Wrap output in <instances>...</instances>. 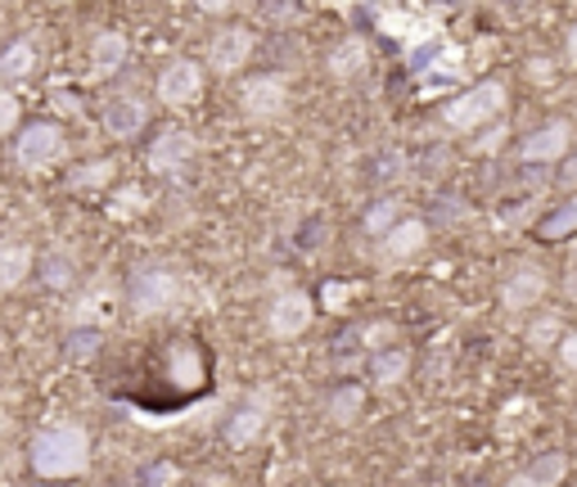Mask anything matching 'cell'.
<instances>
[{
	"label": "cell",
	"mask_w": 577,
	"mask_h": 487,
	"mask_svg": "<svg viewBox=\"0 0 577 487\" xmlns=\"http://www.w3.org/2000/svg\"><path fill=\"white\" fill-rule=\"evenodd\" d=\"M91 465V434L82 425H54L32 438V469L45 483L78 478Z\"/></svg>",
	"instance_id": "6da1fadb"
},
{
	"label": "cell",
	"mask_w": 577,
	"mask_h": 487,
	"mask_svg": "<svg viewBox=\"0 0 577 487\" xmlns=\"http://www.w3.org/2000/svg\"><path fill=\"white\" fill-rule=\"evenodd\" d=\"M68 159V141H63V131L59 122H32L19 131V145H14V163L23 172H50Z\"/></svg>",
	"instance_id": "7a4b0ae2"
},
{
	"label": "cell",
	"mask_w": 577,
	"mask_h": 487,
	"mask_svg": "<svg viewBox=\"0 0 577 487\" xmlns=\"http://www.w3.org/2000/svg\"><path fill=\"white\" fill-rule=\"evenodd\" d=\"M181 298V281L168 266H140L126 285V303L135 316H159Z\"/></svg>",
	"instance_id": "3957f363"
},
{
	"label": "cell",
	"mask_w": 577,
	"mask_h": 487,
	"mask_svg": "<svg viewBox=\"0 0 577 487\" xmlns=\"http://www.w3.org/2000/svg\"><path fill=\"white\" fill-rule=\"evenodd\" d=\"M500 109H505V87L500 82H478V87H469L465 95H456L447 104V126L452 131H478L492 118H500Z\"/></svg>",
	"instance_id": "277c9868"
},
{
	"label": "cell",
	"mask_w": 577,
	"mask_h": 487,
	"mask_svg": "<svg viewBox=\"0 0 577 487\" xmlns=\"http://www.w3.org/2000/svg\"><path fill=\"white\" fill-rule=\"evenodd\" d=\"M312 316H316V303H312L303 290H284V294L271 303V312H266V329H271L275 338H298V334H307Z\"/></svg>",
	"instance_id": "5b68a950"
},
{
	"label": "cell",
	"mask_w": 577,
	"mask_h": 487,
	"mask_svg": "<svg viewBox=\"0 0 577 487\" xmlns=\"http://www.w3.org/2000/svg\"><path fill=\"white\" fill-rule=\"evenodd\" d=\"M203 95V68L194 59H172L159 73V100L168 109H185Z\"/></svg>",
	"instance_id": "8992f818"
},
{
	"label": "cell",
	"mask_w": 577,
	"mask_h": 487,
	"mask_svg": "<svg viewBox=\"0 0 577 487\" xmlns=\"http://www.w3.org/2000/svg\"><path fill=\"white\" fill-rule=\"evenodd\" d=\"M568 150H573V126L564 118H555V122H541L533 135H524L519 159L524 163H559V159H568Z\"/></svg>",
	"instance_id": "52a82bcc"
},
{
	"label": "cell",
	"mask_w": 577,
	"mask_h": 487,
	"mask_svg": "<svg viewBox=\"0 0 577 487\" xmlns=\"http://www.w3.org/2000/svg\"><path fill=\"white\" fill-rule=\"evenodd\" d=\"M546 290H550V275L537 262H524V266L510 271V281H505V290H500V303H505V312H528L546 298Z\"/></svg>",
	"instance_id": "ba28073f"
},
{
	"label": "cell",
	"mask_w": 577,
	"mask_h": 487,
	"mask_svg": "<svg viewBox=\"0 0 577 487\" xmlns=\"http://www.w3.org/2000/svg\"><path fill=\"white\" fill-rule=\"evenodd\" d=\"M240 104L253 122H271L288 109V87H284V78H249L240 91Z\"/></svg>",
	"instance_id": "9c48e42d"
},
{
	"label": "cell",
	"mask_w": 577,
	"mask_h": 487,
	"mask_svg": "<svg viewBox=\"0 0 577 487\" xmlns=\"http://www.w3.org/2000/svg\"><path fill=\"white\" fill-rule=\"evenodd\" d=\"M253 54V32L249 28H222L212 41H207V63H212V73H235V68H244Z\"/></svg>",
	"instance_id": "30bf717a"
},
{
	"label": "cell",
	"mask_w": 577,
	"mask_h": 487,
	"mask_svg": "<svg viewBox=\"0 0 577 487\" xmlns=\"http://www.w3.org/2000/svg\"><path fill=\"white\" fill-rule=\"evenodd\" d=\"M266 420H271V393L257 388V393H249V402L235 410V420L226 425V443H231V447L257 443V434L266 429Z\"/></svg>",
	"instance_id": "8fae6325"
},
{
	"label": "cell",
	"mask_w": 577,
	"mask_h": 487,
	"mask_svg": "<svg viewBox=\"0 0 577 487\" xmlns=\"http://www.w3.org/2000/svg\"><path fill=\"white\" fill-rule=\"evenodd\" d=\"M194 135L185 131V126H168V131H159V141L150 145V168L154 172H181V168H190V159H194Z\"/></svg>",
	"instance_id": "7c38bea8"
},
{
	"label": "cell",
	"mask_w": 577,
	"mask_h": 487,
	"mask_svg": "<svg viewBox=\"0 0 577 487\" xmlns=\"http://www.w3.org/2000/svg\"><path fill=\"white\" fill-rule=\"evenodd\" d=\"M144 122H150V104H144L140 95H118L104 109V131L113 135V141H135V135L144 131Z\"/></svg>",
	"instance_id": "4fadbf2b"
},
{
	"label": "cell",
	"mask_w": 577,
	"mask_h": 487,
	"mask_svg": "<svg viewBox=\"0 0 577 487\" xmlns=\"http://www.w3.org/2000/svg\"><path fill=\"white\" fill-rule=\"evenodd\" d=\"M424 244H428V226H424L419 217H402V222L379 240V253H384L388 262H406V257H415Z\"/></svg>",
	"instance_id": "5bb4252c"
},
{
	"label": "cell",
	"mask_w": 577,
	"mask_h": 487,
	"mask_svg": "<svg viewBox=\"0 0 577 487\" xmlns=\"http://www.w3.org/2000/svg\"><path fill=\"white\" fill-rule=\"evenodd\" d=\"M126 59H131L126 37H122V32H100V37L91 41V78H95V82H100V78H113Z\"/></svg>",
	"instance_id": "9a60e30c"
},
{
	"label": "cell",
	"mask_w": 577,
	"mask_h": 487,
	"mask_svg": "<svg viewBox=\"0 0 577 487\" xmlns=\"http://www.w3.org/2000/svg\"><path fill=\"white\" fill-rule=\"evenodd\" d=\"M32 248L28 244H19V240H10V244H0V294H10V290H19L28 275H32Z\"/></svg>",
	"instance_id": "2e32d148"
},
{
	"label": "cell",
	"mask_w": 577,
	"mask_h": 487,
	"mask_svg": "<svg viewBox=\"0 0 577 487\" xmlns=\"http://www.w3.org/2000/svg\"><path fill=\"white\" fill-rule=\"evenodd\" d=\"M406 371H411V353H402V347H379L371 357V384H379V388L402 384Z\"/></svg>",
	"instance_id": "e0dca14e"
},
{
	"label": "cell",
	"mask_w": 577,
	"mask_h": 487,
	"mask_svg": "<svg viewBox=\"0 0 577 487\" xmlns=\"http://www.w3.org/2000/svg\"><path fill=\"white\" fill-rule=\"evenodd\" d=\"M37 73V45L32 41H10L0 50V78L6 82H23Z\"/></svg>",
	"instance_id": "ac0fdd59"
},
{
	"label": "cell",
	"mask_w": 577,
	"mask_h": 487,
	"mask_svg": "<svg viewBox=\"0 0 577 487\" xmlns=\"http://www.w3.org/2000/svg\"><path fill=\"white\" fill-rule=\"evenodd\" d=\"M361 410H366V388H361V384H343V388H334V397L325 402V415H330L334 425L361 420Z\"/></svg>",
	"instance_id": "d6986e66"
},
{
	"label": "cell",
	"mask_w": 577,
	"mask_h": 487,
	"mask_svg": "<svg viewBox=\"0 0 577 487\" xmlns=\"http://www.w3.org/2000/svg\"><path fill=\"white\" fill-rule=\"evenodd\" d=\"M366 41H361V37H347L343 45H334V54H330V73L334 78H356V73H366Z\"/></svg>",
	"instance_id": "ffe728a7"
},
{
	"label": "cell",
	"mask_w": 577,
	"mask_h": 487,
	"mask_svg": "<svg viewBox=\"0 0 577 487\" xmlns=\"http://www.w3.org/2000/svg\"><path fill=\"white\" fill-rule=\"evenodd\" d=\"M537 235L546 240V244H555V240H568V235H577V199H568V203H559L555 213L537 226Z\"/></svg>",
	"instance_id": "44dd1931"
},
{
	"label": "cell",
	"mask_w": 577,
	"mask_h": 487,
	"mask_svg": "<svg viewBox=\"0 0 577 487\" xmlns=\"http://www.w3.org/2000/svg\"><path fill=\"white\" fill-rule=\"evenodd\" d=\"M100 343H104V334L91 329V325H72L68 338H63V347H68V357H72V362H91V357L100 353Z\"/></svg>",
	"instance_id": "7402d4cb"
},
{
	"label": "cell",
	"mask_w": 577,
	"mask_h": 487,
	"mask_svg": "<svg viewBox=\"0 0 577 487\" xmlns=\"http://www.w3.org/2000/svg\"><path fill=\"white\" fill-rule=\"evenodd\" d=\"M397 222H402V199H379V203H371V213H366V231H371V235L384 240Z\"/></svg>",
	"instance_id": "603a6c76"
},
{
	"label": "cell",
	"mask_w": 577,
	"mask_h": 487,
	"mask_svg": "<svg viewBox=\"0 0 577 487\" xmlns=\"http://www.w3.org/2000/svg\"><path fill=\"white\" fill-rule=\"evenodd\" d=\"M113 181V163L109 159H95V163H87V168H78L68 176V185L72 190H100V185H109Z\"/></svg>",
	"instance_id": "cb8c5ba5"
},
{
	"label": "cell",
	"mask_w": 577,
	"mask_h": 487,
	"mask_svg": "<svg viewBox=\"0 0 577 487\" xmlns=\"http://www.w3.org/2000/svg\"><path fill=\"white\" fill-rule=\"evenodd\" d=\"M72 275H78V266H72L68 253H50L45 266H41V281H45L50 290H68V285H72Z\"/></svg>",
	"instance_id": "d4e9b609"
},
{
	"label": "cell",
	"mask_w": 577,
	"mask_h": 487,
	"mask_svg": "<svg viewBox=\"0 0 577 487\" xmlns=\"http://www.w3.org/2000/svg\"><path fill=\"white\" fill-rule=\"evenodd\" d=\"M528 343L533 347H559V312H546L528 325Z\"/></svg>",
	"instance_id": "484cf974"
},
{
	"label": "cell",
	"mask_w": 577,
	"mask_h": 487,
	"mask_svg": "<svg viewBox=\"0 0 577 487\" xmlns=\"http://www.w3.org/2000/svg\"><path fill=\"white\" fill-rule=\"evenodd\" d=\"M19 126V95L0 91V135H10Z\"/></svg>",
	"instance_id": "4316f807"
},
{
	"label": "cell",
	"mask_w": 577,
	"mask_h": 487,
	"mask_svg": "<svg viewBox=\"0 0 577 487\" xmlns=\"http://www.w3.org/2000/svg\"><path fill=\"white\" fill-rule=\"evenodd\" d=\"M500 145H505V126L496 122V126H487V135H474L469 150H474V154H496Z\"/></svg>",
	"instance_id": "83f0119b"
},
{
	"label": "cell",
	"mask_w": 577,
	"mask_h": 487,
	"mask_svg": "<svg viewBox=\"0 0 577 487\" xmlns=\"http://www.w3.org/2000/svg\"><path fill=\"white\" fill-rule=\"evenodd\" d=\"M168 483H176V465H150L140 487H168Z\"/></svg>",
	"instance_id": "f1b7e54d"
},
{
	"label": "cell",
	"mask_w": 577,
	"mask_h": 487,
	"mask_svg": "<svg viewBox=\"0 0 577 487\" xmlns=\"http://www.w3.org/2000/svg\"><path fill=\"white\" fill-rule=\"evenodd\" d=\"M559 366H568V371H577V329L559 338Z\"/></svg>",
	"instance_id": "f546056e"
},
{
	"label": "cell",
	"mask_w": 577,
	"mask_h": 487,
	"mask_svg": "<svg viewBox=\"0 0 577 487\" xmlns=\"http://www.w3.org/2000/svg\"><path fill=\"white\" fill-rule=\"evenodd\" d=\"M505 487H546V483H541V478H537L533 469H524V474H515V478L505 483Z\"/></svg>",
	"instance_id": "4dcf8cb0"
},
{
	"label": "cell",
	"mask_w": 577,
	"mask_h": 487,
	"mask_svg": "<svg viewBox=\"0 0 577 487\" xmlns=\"http://www.w3.org/2000/svg\"><path fill=\"white\" fill-rule=\"evenodd\" d=\"M347 298H352V290H347V285H343V290H338V285H330V290H325V303H330V307H338V303H347Z\"/></svg>",
	"instance_id": "1f68e13d"
},
{
	"label": "cell",
	"mask_w": 577,
	"mask_h": 487,
	"mask_svg": "<svg viewBox=\"0 0 577 487\" xmlns=\"http://www.w3.org/2000/svg\"><path fill=\"white\" fill-rule=\"evenodd\" d=\"M564 294H568L573 303H577V262H573V266L564 271Z\"/></svg>",
	"instance_id": "d6a6232c"
},
{
	"label": "cell",
	"mask_w": 577,
	"mask_h": 487,
	"mask_svg": "<svg viewBox=\"0 0 577 487\" xmlns=\"http://www.w3.org/2000/svg\"><path fill=\"white\" fill-rule=\"evenodd\" d=\"M559 181H564V185H577V154H568V163H564Z\"/></svg>",
	"instance_id": "836d02e7"
},
{
	"label": "cell",
	"mask_w": 577,
	"mask_h": 487,
	"mask_svg": "<svg viewBox=\"0 0 577 487\" xmlns=\"http://www.w3.org/2000/svg\"><path fill=\"white\" fill-rule=\"evenodd\" d=\"M564 54H568V63L577 68V23L568 28V45H564Z\"/></svg>",
	"instance_id": "e575fe53"
}]
</instances>
